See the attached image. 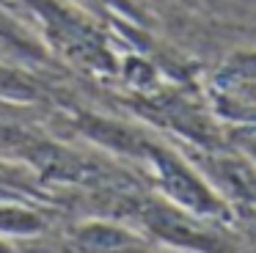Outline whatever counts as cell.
I'll use <instances>...</instances> for the list:
<instances>
[{"label": "cell", "mask_w": 256, "mask_h": 253, "mask_svg": "<svg viewBox=\"0 0 256 253\" xmlns=\"http://www.w3.org/2000/svg\"><path fill=\"white\" fill-rule=\"evenodd\" d=\"M44 231V218L22 204H0V236H34Z\"/></svg>", "instance_id": "cell-3"}, {"label": "cell", "mask_w": 256, "mask_h": 253, "mask_svg": "<svg viewBox=\"0 0 256 253\" xmlns=\"http://www.w3.org/2000/svg\"><path fill=\"white\" fill-rule=\"evenodd\" d=\"M74 245L83 250H140L146 245L138 234L116 223H86L74 234Z\"/></svg>", "instance_id": "cell-2"}, {"label": "cell", "mask_w": 256, "mask_h": 253, "mask_svg": "<svg viewBox=\"0 0 256 253\" xmlns=\"http://www.w3.org/2000/svg\"><path fill=\"white\" fill-rule=\"evenodd\" d=\"M78 3L91 6V8H102V11H116V14L138 16V8H135L132 0H78Z\"/></svg>", "instance_id": "cell-4"}, {"label": "cell", "mask_w": 256, "mask_h": 253, "mask_svg": "<svg viewBox=\"0 0 256 253\" xmlns=\"http://www.w3.org/2000/svg\"><path fill=\"white\" fill-rule=\"evenodd\" d=\"M152 165H154V174L160 179L166 196L174 204L198 214H215V218H220L226 212L223 201L212 192V187L206 182H201L198 174L188 162H182L174 152L152 148Z\"/></svg>", "instance_id": "cell-1"}]
</instances>
